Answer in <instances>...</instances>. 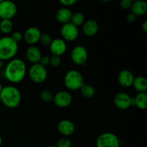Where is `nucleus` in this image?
I'll return each mask as SVG.
<instances>
[{"instance_id":"nucleus-35","label":"nucleus","mask_w":147,"mask_h":147,"mask_svg":"<svg viewBox=\"0 0 147 147\" xmlns=\"http://www.w3.org/2000/svg\"><path fill=\"white\" fill-rule=\"evenodd\" d=\"M4 62L3 61V60H0V70H1V69H2L3 67H4Z\"/></svg>"},{"instance_id":"nucleus-12","label":"nucleus","mask_w":147,"mask_h":147,"mask_svg":"<svg viewBox=\"0 0 147 147\" xmlns=\"http://www.w3.org/2000/svg\"><path fill=\"white\" fill-rule=\"evenodd\" d=\"M41 31L37 27H30L23 33V40L30 46L34 45L40 41Z\"/></svg>"},{"instance_id":"nucleus-42","label":"nucleus","mask_w":147,"mask_h":147,"mask_svg":"<svg viewBox=\"0 0 147 147\" xmlns=\"http://www.w3.org/2000/svg\"><path fill=\"white\" fill-rule=\"evenodd\" d=\"M119 147H121V146H119Z\"/></svg>"},{"instance_id":"nucleus-14","label":"nucleus","mask_w":147,"mask_h":147,"mask_svg":"<svg viewBox=\"0 0 147 147\" xmlns=\"http://www.w3.org/2000/svg\"><path fill=\"white\" fill-rule=\"evenodd\" d=\"M57 131L63 137H67L74 134L76 126L72 121L69 119H63L57 124Z\"/></svg>"},{"instance_id":"nucleus-21","label":"nucleus","mask_w":147,"mask_h":147,"mask_svg":"<svg viewBox=\"0 0 147 147\" xmlns=\"http://www.w3.org/2000/svg\"><path fill=\"white\" fill-rule=\"evenodd\" d=\"M131 87L137 93H143L147 90V80L144 76H137L134 78Z\"/></svg>"},{"instance_id":"nucleus-18","label":"nucleus","mask_w":147,"mask_h":147,"mask_svg":"<svg viewBox=\"0 0 147 147\" xmlns=\"http://www.w3.org/2000/svg\"><path fill=\"white\" fill-rule=\"evenodd\" d=\"M73 12L68 7H62L59 9L55 14V19L60 24H64L68 23L71 20Z\"/></svg>"},{"instance_id":"nucleus-11","label":"nucleus","mask_w":147,"mask_h":147,"mask_svg":"<svg viewBox=\"0 0 147 147\" xmlns=\"http://www.w3.org/2000/svg\"><path fill=\"white\" fill-rule=\"evenodd\" d=\"M73 101V97L70 92L66 90L58 91L53 96V103L58 108L64 109L67 108L71 104Z\"/></svg>"},{"instance_id":"nucleus-32","label":"nucleus","mask_w":147,"mask_h":147,"mask_svg":"<svg viewBox=\"0 0 147 147\" xmlns=\"http://www.w3.org/2000/svg\"><path fill=\"white\" fill-rule=\"evenodd\" d=\"M58 1L65 7H69L76 4L78 0H58Z\"/></svg>"},{"instance_id":"nucleus-22","label":"nucleus","mask_w":147,"mask_h":147,"mask_svg":"<svg viewBox=\"0 0 147 147\" xmlns=\"http://www.w3.org/2000/svg\"><path fill=\"white\" fill-rule=\"evenodd\" d=\"M80 92L83 98L87 99L92 98L96 94V90L94 87L90 84H83L80 88Z\"/></svg>"},{"instance_id":"nucleus-41","label":"nucleus","mask_w":147,"mask_h":147,"mask_svg":"<svg viewBox=\"0 0 147 147\" xmlns=\"http://www.w3.org/2000/svg\"><path fill=\"white\" fill-rule=\"evenodd\" d=\"M4 1V0H0V3H1V1Z\"/></svg>"},{"instance_id":"nucleus-40","label":"nucleus","mask_w":147,"mask_h":147,"mask_svg":"<svg viewBox=\"0 0 147 147\" xmlns=\"http://www.w3.org/2000/svg\"><path fill=\"white\" fill-rule=\"evenodd\" d=\"M132 1H138V0H131Z\"/></svg>"},{"instance_id":"nucleus-37","label":"nucleus","mask_w":147,"mask_h":147,"mask_svg":"<svg viewBox=\"0 0 147 147\" xmlns=\"http://www.w3.org/2000/svg\"><path fill=\"white\" fill-rule=\"evenodd\" d=\"M1 144H2V138H1V135H0V147L1 146Z\"/></svg>"},{"instance_id":"nucleus-29","label":"nucleus","mask_w":147,"mask_h":147,"mask_svg":"<svg viewBox=\"0 0 147 147\" xmlns=\"http://www.w3.org/2000/svg\"><path fill=\"white\" fill-rule=\"evenodd\" d=\"M11 37L16 42L19 43L20 41L23 40V33H22L20 31H15L12 33Z\"/></svg>"},{"instance_id":"nucleus-26","label":"nucleus","mask_w":147,"mask_h":147,"mask_svg":"<svg viewBox=\"0 0 147 147\" xmlns=\"http://www.w3.org/2000/svg\"><path fill=\"white\" fill-rule=\"evenodd\" d=\"M52 41H53V38L50 34H47V33H42L39 42L42 45L45 46V47H49Z\"/></svg>"},{"instance_id":"nucleus-3","label":"nucleus","mask_w":147,"mask_h":147,"mask_svg":"<svg viewBox=\"0 0 147 147\" xmlns=\"http://www.w3.org/2000/svg\"><path fill=\"white\" fill-rule=\"evenodd\" d=\"M18 43L11 36H4L0 38V60L9 61L14 58L18 53Z\"/></svg>"},{"instance_id":"nucleus-10","label":"nucleus","mask_w":147,"mask_h":147,"mask_svg":"<svg viewBox=\"0 0 147 147\" xmlns=\"http://www.w3.org/2000/svg\"><path fill=\"white\" fill-rule=\"evenodd\" d=\"M113 103L120 110H127L133 106L132 97L124 92H119L113 98Z\"/></svg>"},{"instance_id":"nucleus-34","label":"nucleus","mask_w":147,"mask_h":147,"mask_svg":"<svg viewBox=\"0 0 147 147\" xmlns=\"http://www.w3.org/2000/svg\"><path fill=\"white\" fill-rule=\"evenodd\" d=\"M142 30L144 33H147V20H145L142 24Z\"/></svg>"},{"instance_id":"nucleus-9","label":"nucleus","mask_w":147,"mask_h":147,"mask_svg":"<svg viewBox=\"0 0 147 147\" xmlns=\"http://www.w3.org/2000/svg\"><path fill=\"white\" fill-rule=\"evenodd\" d=\"M60 34H61V38L66 42H73L78 37V27L75 26L71 22L66 23L62 25L60 29Z\"/></svg>"},{"instance_id":"nucleus-8","label":"nucleus","mask_w":147,"mask_h":147,"mask_svg":"<svg viewBox=\"0 0 147 147\" xmlns=\"http://www.w3.org/2000/svg\"><path fill=\"white\" fill-rule=\"evenodd\" d=\"M88 58V53L85 47L77 45L72 50L70 53V59L76 65H84L87 63Z\"/></svg>"},{"instance_id":"nucleus-30","label":"nucleus","mask_w":147,"mask_h":147,"mask_svg":"<svg viewBox=\"0 0 147 147\" xmlns=\"http://www.w3.org/2000/svg\"><path fill=\"white\" fill-rule=\"evenodd\" d=\"M133 1L131 0H121L120 1V7L123 9H129L132 5Z\"/></svg>"},{"instance_id":"nucleus-2","label":"nucleus","mask_w":147,"mask_h":147,"mask_svg":"<svg viewBox=\"0 0 147 147\" xmlns=\"http://www.w3.org/2000/svg\"><path fill=\"white\" fill-rule=\"evenodd\" d=\"M0 101L8 109H16L21 103V92L14 86H3L0 93Z\"/></svg>"},{"instance_id":"nucleus-6","label":"nucleus","mask_w":147,"mask_h":147,"mask_svg":"<svg viewBox=\"0 0 147 147\" xmlns=\"http://www.w3.org/2000/svg\"><path fill=\"white\" fill-rule=\"evenodd\" d=\"M120 142L116 134L111 132H104L98 136L96 140V147H119Z\"/></svg>"},{"instance_id":"nucleus-25","label":"nucleus","mask_w":147,"mask_h":147,"mask_svg":"<svg viewBox=\"0 0 147 147\" xmlns=\"http://www.w3.org/2000/svg\"><path fill=\"white\" fill-rule=\"evenodd\" d=\"M39 96H40V99L41 100V101H42L43 103H48L53 101V96H54V95L52 93L50 90L45 89V90H42L40 92Z\"/></svg>"},{"instance_id":"nucleus-19","label":"nucleus","mask_w":147,"mask_h":147,"mask_svg":"<svg viewBox=\"0 0 147 147\" xmlns=\"http://www.w3.org/2000/svg\"><path fill=\"white\" fill-rule=\"evenodd\" d=\"M131 11L136 17H140L146 14L147 4L144 0H138L133 1L131 7Z\"/></svg>"},{"instance_id":"nucleus-27","label":"nucleus","mask_w":147,"mask_h":147,"mask_svg":"<svg viewBox=\"0 0 147 147\" xmlns=\"http://www.w3.org/2000/svg\"><path fill=\"white\" fill-rule=\"evenodd\" d=\"M56 147H72V142L67 137H63L59 139Z\"/></svg>"},{"instance_id":"nucleus-1","label":"nucleus","mask_w":147,"mask_h":147,"mask_svg":"<svg viewBox=\"0 0 147 147\" xmlns=\"http://www.w3.org/2000/svg\"><path fill=\"white\" fill-rule=\"evenodd\" d=\"M27 73V65L24 60L20 58L14 57L9 60L4 66V78L12 84L21 83L25 78Z\"/></svg>"},{"instance_id":"nucleus-5","label":"nucleus","mask_w":147,"mask_h":147,"mask_svg":"<svg viewBox=\"0 0 147 147\" xmlns=\"http://www.w3.org/2000/svg\"><path fill=\"white\" fill-rule=\"evenodd\" d=\"M27 73L30 80L34 83H42L47 80V69L40 63L32 65L27 70Z\"/></svg>"},{"instance_id":"nucleus-28","label":"nucleus","mask_w":147,"mask_h":147,"mask_svg":"<svg viewBox=\"0 0 147 147\" xmlns=\"http://www.w3.org/2000/svg\"><path fill=\"white\" fill-rule=\"evenodd\" d=\"M61 57L56 55H52L50 58V65L53 67H57L61 64Z\"/></svg>"},{"instance_id":"nucleus-16","label":"nucleus","mask_w":147,"mask_h":147,"mask_svg":"<svg viewBox=\"0 0 147 147\" xmlns=\"http://www.w3.org/2000/svg\"><path fill=\"white\" fill-rule=\"evenodd\" d=\"M99 30V25L95 20H88L85 21L82 25V32L86 37H92L96 35Z\"/></svg>"},{"instance_id":"nucleus-7","label":"nucleus","mask_w":147,"mask_h":147,"mask_svg":"<svg viewBox=\"0 0 147 147\" xmlns=\"http://www.w3.org/2000/svg\"><path fill=\"white\" fill-rule=\"evenodd\" d=\"M17 13V7L11 0H4L0 3V19L11 20Z\"/></svg>"},{"instance_id":"nucleus-24","label":"nucleus","mask_w":147,"mask_h":147,"mask_svg":"<svg viewBox=\"0 0 147 147\" xmlns=\"http://www.w3.org/2000/svg\"><path fill=\"white\" fill-rule=\"evenodd\" d=\"M86 21V17L85 15L80 11H76V12L73 13L71 17V20H70V22L74 24L76 27H80L83 24V23Z\"/></svg>"},{"instance_id":"nucleus-15","label":"nucleus","mask_w":147,"mask_h":147,"mask_svg":"<svg viewBox=\"0 0 147 147\" xmlns=\"http://www.w3.org/2000/svg\"><path fill=\"white\" fill-rule=\"evenodd\" d=\"M134 76L129 70H122L118 74L117 80L119 85L124 88L131 87L134 80Z\"/></svg>"},{"instance_id":"nucleus-36","label":"nucleus","mask_w":147,"mask_h":147,"mask_svg":"<svg viewBox=\"0 0 147 147\" xmlns=\"http://www.w3.org/2000/svg\"><path fill=\"white\" fill-rule=\"evenodd\" d=\"M100 1L103 3H109V1H111V0H100Z\"/></svg>"},{"instance_id":"nucleus-23","label":"nucleus","mask_w":147,"mask_h":147,"mask_svg":"<svg viewBox=\"0 0 147 147\" xmlns=\"http://www.w3.org/2000/svg\"><path fill=\"white\" fill-rule=\"evenodd\" d=\"M13 22L11 20H1L0 21V32L4 34H8L12 32Z\"/></svg>"},{"instance_id":"nucleus-13","label":"nucleus","mask_w":147,"mask_h":147,"mask_svg":"<svg viewBox=\"0 0 147 147\" xmlns=\"http://www.w3.org/2000/svg\"><path fill=\"white\" fill-rule=\"evenodd\" d=\"M67 42L62 38L53 39V41L49 46L52 55L61 57L67 51Z\"/></svg>"},{"instance_id":"nucleus-17","label":"nucleus","mask_w":147,"mask_h":147,"mask_svg":"<svg viewBox=\"0 0 147 147\" xmlns=\"http://www.w3.org/2000/svg\"><path fill=\"white\" fill-rule=\"evenodd\" d=\"M42 55L40 48L35 45L29 46L25 50L26 59L32 65L39 63Z\"/></svg>"},{"instance_id":"nucleus-33","label":"nucleus","mask_w":147,"mask_h":147,"mask_svg":"<svg viewBox=\"0 0 147 147\" xmlns=\"http://www.w3.org/2000/svg\"><path fill=\"white\" fill-rule=\"evenodd\" d=\"M136 20V17L133 14V13H129V14H127L126 16V21L128 22L130 24H132V23L134 22Z\"/></svg>"},{"instance_id":"nucleus-38","label":"nucleus","mask_w":147,"mask_h":147,"mask_svg":"<svg viewBox=\"0 0 147 147\" xmlns=\"http://www.w3.org/2000/svg\"><path fill=\"white\" fill-rule=\"evenodd\" d=\"M2 88H3L2 84H1V83H0V93H1V90H2Z\"/></svg>"},{"instance_id":"nucleus-20","label":"nucleus","mask_w":147,"mask_h":147,"mask_svg":"<svg viewBox=\"0 0 147 147\" xmlns=\"http://www.w3.org/2000/svg\"><path fill=\"white\" fill-rule=\"evenodd\" d=\"M133 106H136L139 110H146L147 108V93H137L136 96L132 98Z\"/></svg>"},{"instance_id":"nucleus-39","label":"nucleus","mask_w":147,"mask_h":147,"mask_svg":"<svg viewBox=\"0 0 147 147\" xmlns=\"http://www.w3.org/2000/svg\"><path fill=\"white\" fill-rule=\"evenodd\" d=\"M47 147H56V146H53V145H50V146H48Z\"/></svg>"},{"instance_id":"nucleus-4","label":"nucleus","mask_w":147,"mask_h":147,"mask_svg":"<svg viewBox=\"0 0 147 147\" xmlns=\"http://www.w3.org/2000/svg\"><path fill=\"white\" fill-rule=\"evenodd\" d=\"M63 82L67 90L76 91L80 90L81 86L84 84V79L80 71L70 70L65 75Z\"/></svg>"},{"instance_id":"nucleus-31","label":"nucleus","mask_w":147,"mask_h":147,"mask_svg":"<svg viewBox=\"0 0 147 147\" xmlns=\"http://www.w3.org/2000/svg\"><path fill=\"white\" fill-rule=\"evenodd\" d=\"M50 56L47 55H42L39 63H40V65H42V66H44V67H46V66L50 65Z\"/></svg>"}]
</instances>
